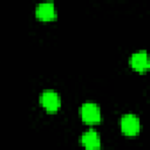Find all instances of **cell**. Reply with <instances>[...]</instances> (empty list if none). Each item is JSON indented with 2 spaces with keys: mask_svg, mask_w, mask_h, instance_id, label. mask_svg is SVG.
<instances>
[{
  "mask_svg": "<svg viewBox=\"0 0 150 150\" xmlns=\"http://www.w3.org/2000/svg\"><path fill=\"white\" fill-rule=\"evenodd\" d=\"M139 120L134 114H127L121 120V129L127 136H135L139 131Z\"/></svg>",
  "mask_w": 150,
  "mask_h": 150,
  "instance_id": "cell-1",
  "label": "cell"
},
{
  "mask_svg": "<svg viewBox=\"0 0 150 150\" xmlns=\"http://www.w3.org/2000/svg\"><path fill=\"white\" fill-rule=\"evenodd\" d=\"M82 120L88 124H96L101 121L100 108L95 103H86L81 108Z\"/></svg>",
  "mask_w": 150,
  "mask_h": 150,
  "instance_id": "cell-2",
  "label": "cell"
},
{
  "mask_svg": "<svg viewBox=\"0 0 150 150\" xmlns=\"http://www.w3.org/2000/svg\"><path fill=\"white\" fill-rule=\"evenodd\" d=\"M40 102H41L42 107H43L47 111H50V112L56 111V110L60 108V105H61L60 96H59L55 91H53V90H47V91H45V93L41 95Z\"/></svg>",
  "mask_w": 150,
  "mask_h": 150,
  "instance_id": "cell-3",
  "label": "cell"
},
{
  "mask_svg": "<svg viewBox=\"0 0 150 150\" xmlns=\"http://www.w3.org/2000/svg\"><path fill=\"white\" fill-rule=\"evenodd\" d=\"M81 143L87 150H97L101 145V139L96 131L89 130L82 135Z\"/></svg>",
  "mask_w": 150,
  "mask_h": 150,
  "instance_id": "cell-4",
  "label": "cell"
},
{
  "mask_svg": "<svg viewBox=\"0 0 150 150\" xmlns=\"http://www.w3.org/2000/svg\"><path fill=\"white\" fill-rule=\"evenodd\" d=\"M131 67L137 71H145L149 68V59L145 52H138L130 59Z\"/></svg>",
  "mask_w": 150,
  "mask_h": 150,
  "instance_id": "cell-5",
  "label": "cell"
},
{
  "mask_svg": "<svg viewBox=\"0 0 150 150\" xmlns=\"http://www.w3.org/2000/svg\"><path fill=\"white\" fill-rule=\"evenodd\" d=\"M36 16L40 20H43V21L53 20L56 16L54 5L52 2H45V4L39 5L38 8H36Z\"/></svg>",
  "mask_w": 150,
  "mask_h": 150,
  "instance_id": "cell-6",
  "label": "cell"
}]
</instances>
